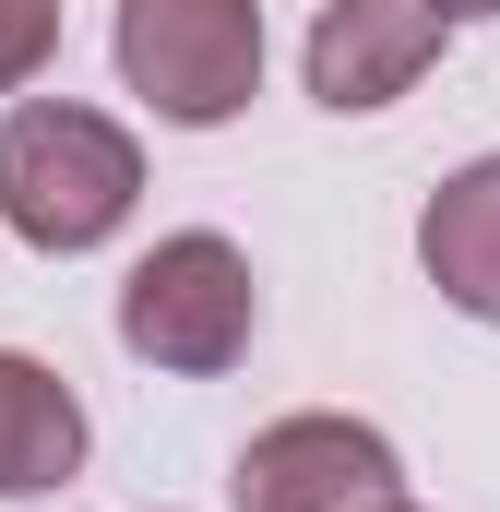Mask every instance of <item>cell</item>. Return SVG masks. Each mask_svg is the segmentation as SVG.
I'll use <instances>...</instances> for the list:
<instances>
[{"label":"cell","instance_id":"7","mask_svg":"<svg viewBox=\"0 0 500 512\" xmlns=\"http://www.w3.org/2000/svg\"><path fill=\"white\" fill-rule=\"evenodd\" d=\"M417 262H429V286H441L465 322H500V155H465V167L429 191Z\"/></svg>","mask_w":500,"mask_h":512},{"label":"cell","instance_id":"8","mask_svg":"<svg viewBox=\"0 0 500 512\" xmlns=\"http://www.w3.org/2000/svg\"><path fill=\"white\" fill-rule=\"evenodd\" d=\"M60 48V0H0V96H24Z\"/></svg>","mask_w":500,"mask_h":512},{"label":"cell","instance_id":"1","mask_svg":"<svg viewBox=\"0 0 500 512\" xmlns=\"http://www.w3.org/2000/svg\"><path fill=\"white\" fill-rule=\"evenodd\" d=\"M143 203V143H131L108 108H72V96H24L0 120V227L24 251L72 262L108 251Z\"/></svg>","mask_w":500,"mask_h":512},{"label":"cell","instance_id":"5","mask_svg":"<svg viewBox=\"0 0 500 512\" xmlns=\"http://www.w3.org/2000/svg\"><path fill=\"white\" fill-rule=\"evenodd\" d=\"M453 12L441 0H322L310 24V96L334 120H370L393 96H417V72H441Z\"/></svg>","mask_w":500,"mask_h":512},{"label":"cell","instance_id":"10","mask_svg":"<svg viewBox=\"0 0 500 512\" xmlns=\"http://www.w3.org/2000/svg\"><path fill=\"white\" fill-rule=\"evenodd\" d=\"M393 512H417V501H393Z\"/></svg>","mask_w":500,"mask_h":512},{"label":"cell","instance_id":"6","mask_svg":"<svg viewBox=\"0 0 500 512\" xmlns=\"http://www.w3.org/2000/svg\"><path fill=\"white\" fill-rule=\"evenodd\" d=\"M84 477V405L48 358L0 346V501H48Z\"/></svg>","mask_w":500,"mask_h":512},{"label":"cell","instance_id":"4","mask_svg":"<svg viewBox=\"0 0 500 512\" xmlns=\"http://www.w3.org/2000/svg\"><path fill=\"white\" fill-rule=\"evenodd\" d=\"M239 512H393L405 501V453L381 441L370 417H274L239 441V477H227Z\"/></svg>","mask_w":500,"mask_h":512},{"label":"cell","instance_id":"9","mask_svg":"<svg viewBox=\"0 0 500 512\" xmlns=\"http://www.w3.org/2000/svg\"><path fill=\"white\" fill-rule=\"evenodd\" d=\"M441 12H453V24H500V0H441Z\"/></svg>","mask_w":500,"mask_h":512},{"label":"cell","instance_id":"2","mask_svg":"<svg viewBox=\"0 0 500 512\" xmlns=\"http://www.w3.org/2000/svg\"><path fill=\"white\" fill-rule=\"evenodd\" d=\"M250 334H262V286H250V251L215 239V227H179L120 274V346L167 382H215L239 370Z\"/></svg>","mask_w":500,"mask_h":512},{"label":"cell","instance_id":"3","mask_svg":"<svg viewBox=\"0 0 500 512\" xmlns=\"http://www.w3.org/2000/svg\"><path fill=\"white\" fill-rule=\"evenodd\" d=\"M120 84L167 131H227L262 96V0H120Z\"/></svg>","mask_w":500,"mask_h":512}]
</instances>
